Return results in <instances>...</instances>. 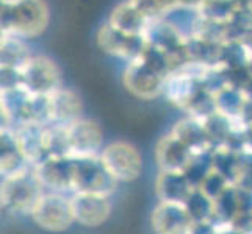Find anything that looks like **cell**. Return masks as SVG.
Returning <instances> with one entry per match:
<instances>
[{"instance_id":"3","label":"cell","mask_w":252,"mask_h":234,"mask_svg":"<svg viewBox=\"0 0 252 234\" xmlns=\"http://www.w3.org/2000/svg\"><path fill=\"white\" fill-rule=\"evenodd\" d=\"M44 192L46 189L36 177L34 166H30L16 175L3 177L0 197L6 211L17 215H30Z\"/></svg>"},{"instance_id":"12","label":"cell","mask_w":252,"mask_h":234,"mask_svg":"<svg viewBox=\"0 0 252 234\" xmlns=\"http://www.w3.org/2000/svg\"><path fill=\"white\" fill-rule=\"evenodd\" d=\"M67 141L71 156H95L103 150L100 127L83 117L67 125Z\"/></svg>"},{"instance_id":"24","label":"cell","mask_w":252,"mask_h":234,"mask_svg":"<svg viewBox=\"0 0 252 234\" xmlns=\"http://www.w3.org/2000/svg\"><path fill=\"white\" fill-rule=\"evenodd\" d=\"M185 208L193 222L213 220L215 215V200L208 197L201 187H194L185 200Z\"/></svg>"},{"instance_id":"19","label":"cell","mask_w":252,"mask_h":234,"mask_svg":"<svg viewBox=\"0 0 252 234\" xmlns=\"http://www.w3.org/2000/svg\"><path fill=\"white\" fill-rule=\"evenodd\" d=\"M193 189L184 172L160 170V175L155 181V192L160 202L185 203Z\"/></svg>"},{"instance_id":"18","label":"cell","mask_w":252,"mask_h":234,"mask_svg":"<svg viewBox=\"0 0 252 234\" xmlns=\"http://www.w3.org/2000/svg\"><path fill=\"white\" fill-rule=\"evenodd\" d=\"M107 22L115 30L128 36H144L151 21L136 6H133L130 0H126L111 11Z\"/></svg>"},{"instance_id":"1","label":"cell","mask_w":252,"mask_h":234,"mask_svg":"<svg viewBox=\"0 0 252 234\" xmlns=\"http://www.w3.org/2000/svg\"><path fill=\"white\" fill-rule=\"evenodd\" d=\"M176 71V66L163 52L146 42V47L136 58L128 61L123 74L126 89L143 100L157 99L163 95L168 77Z\"/></svg>"},{"instance_id":"4","label":"cell","mask_w":252,"mask_h":234,"mask_svg":"<svg viewBox=\"0 0 252 234\" xmlns=\"http://www.w3.org/2000/svg\"><path fill=\"white\" fill-rule=\"evenodd\" d=\"M119 181L111 175L100 155L74 156V192L111 195Z\"/></svg>"},{"instance_id":"30","label":"cell","mask_w":252,"mask_h":234,"mask_svg":"<svg viewBox=\"0 0 252 234\" xmlns=\"http://www.w3.org/2000/svg\"><path fill=\"white\" fill-rule=\"evenodd\" d=\"M218 234H245V233H241L240 230L233 228L232 225H220Z\"/></svg>"},{"instance_id":"20","label":"cell","mask_w":252,"mask_h":234,"mask_svg":"<svg viewBox=\"0 0 252 234\" xmlns=\"http://www.w3.org/2000/svg\"><path fill=\"white\" fill-rule=\"evenodd\" d=\"M136 6L147 19H163L169 13H176L179 10H187V8H193L197 10L205 0H130Z\"/></svg>"},{"instance_id":"29","label":"cell","mask_w":252,"mask_h":234,"mask_svg":"<svg viewBox=\"0 0 252 234\" xmlns=\"http://www.w3.org/2000/svg\"><path fill=\"white\" fill-rule=\"evenodd\" d=\"M220 225L213 220H202V222H193L191 225L189 234H218Z\"/></svg>"},{"instance_id":"11","label":"cell","mask_w":252,"mask_h":234,"mask_svg":"<svg viewBox=\"0 0 252 234\" xmlns=\"http://www.w3.org/2000/svg\"><path fill=\"white\" fill-rule=\"evenodd\" d=\"M193 219L184 203L158 202L151 215V227L155 234H189Z\"/></svg>"},{"instance_id":"17","label":"cell","mask_w":252,"mask_h":234,"mask_svg":"<svg viewBox=\"0 0 252 234\" xmlns=\"http://www.w3.org/2000/svg\"><path fill=\"white\" fill-rule=\"evenodd\" d=\"M30 166L32 164L25 158L14 130L2 128V134H0V172H2V177L16 175Z\"/></svg>"},{"instance_id":"9","label":"cell","mask_w":252,"mask_h":234,"mask_svg":"<svg viewBox=\"0 0 252 234\" xmlns=\"http://www.w3.org/2000/svg\"><path fill=\"white\" fill-rule=\"evenodd\" d=\"M95 41L105 53L126 59L127 63L136 58L146 47L144 36H128L115 30L108 22L102 24V27L97 30Z\"/></svg>"},{"instance_id":"5","label":"cell","mask_w":252,"mask_h":234,"mask_svg":"<svg viewBox=\"0 0 252 234\" xmlns=\"http://www.w3.org/2000/svg\"><path fill=\"white\" fill-rule=\"evenodd\" d=\"M17 86L36 97H49L63 86L62 72L50 58L42 55L32 56L17 71Z\"/></svg>"},{"instance_id":"15","label":"cell","mask_w":252,"mask_h":234,"mask_svg":"<svg viewBox=\"0 0 252 234\" xmlns=\"http://www.w3.org/2000/svg\"><path fill=\"white\" fill-rule=\"evenodd\" d=\"M194 155L196 153L191 152L172 133L163 136L155 149V159L158 162L160 170L169 172H184Z\"/></svg>"},{"instance_id":"14","label":"cell","mask_w":252,"mask_h":234,"mask_svg":"<svg viewBox=\"0 0 252 234\" xmlns=\"http://www.w3.org/2000/svg\"><path fill=\"white\" fill-rule=\"evenodd\" d=\"M46 125L47 124L27 122L13 128L25 158L32 166H38L49 158L46 150Z\"/></svg>"},{"instance_id":"10","label":"cell","mask_w":252,"mask_h":234,"mask_svg":"<svg viewBox=\"0 0 252 234\" xmlns=\"http://www.w3.org/2000/svg\"><path fill=\"white\" fill-rule=\"evenodd\" d=\"M72 208L75 222L85 228H97L111 215L110 195L74 192Z\"/></svg>"},{"instance_id":"27","label":"cell","mask_w":252,"mask_h":234,"mask_svg":"<svg viewBox=\"0 0 252 234\" xmlns=\"http://www.w3.org/2000/svg\"><path fill=\"white\" fill-rule=\"evenodd\" d=\"M229 186H232L230 181L225 178L222 173H220L218 170H212L210 173L207 175V178L204 180V183L201 184V189L204 190V192L210 197V198H218L225 189H227Z\"/></svg>"},{"instance_id":"8","label":"cell","mask_w":252,"mask_h":234,"mask_svg":"<svg viewBox=\"0 0 252 234\" xmlns=\"http://www.w3.org/2000/svg\"><path fill=\"white\" fill-rule=\"evenodd\" d=\"M41 184L50 192H74V156H50L34 166Z\"/></svg>"},{"instance_id":"26","label":"cell","mask_w":252,"mask_h":234,"mask_svg":"<svg viewBox=\"0 0 252 234\" xmlns=\"http://www.w3.org/2000/svg\"><path fill=\"white\" fill-rule=\"evenodd\" d=\"M213 170V161H212V150L204 153H196L193 159L189 161L184 173L187 175L188 181L193 187H201L207 175Z\"/></svg>"},{"instance_id":"22","label":"cell","mask_w":252,"mask_h":234,"mask_svg":"<svg viewBox=\"0 0 252 234\" xmlns=\"http://www.w3.org/2000/svg\"><path fill=\"white\" fill-rule=\"evenodd\" d=\"M241 155L243 152H235L229 147H215L212 150V161L213 169L227 178L232 184L237 183L240 166H241Z\"/></svg>"},{"instance_id":"2","label":"cell","mask_w":252,"mask_h":234,"mask_svg":"<svg viewBox=\"0 0 252 234\" xmlns=\"http://www.w3.org/2000/svg\"><path fill=\"white\" fill-rule=\"evenodd\" d=\"M49 21L46 0H2V34L33 39L46 31Z\"/></svg>"},{"instance_id":"21","label":"cell","mask_w":252,"mask_h":234,"mask_svg":"<svg viewBox=\"0 0 252 234\" xmlns=\"http://www.w3.org/2000/svg\"><path fill=\"white\" fill-rule=\"evenodd\" d=\"M0 55H2V69L5 71H14L19 69L33 56L30 49L25 44V39L2 34V44H0Z\"/></svg>"},{"instance_id":"25","label":"cell","mask_w":252,"mask_h":234,"mask_svg":"<svg viewBox=\"0 0 252 234\" xmlns=\"http://www.w3.org/2000/svg\"><path fill=\"white\" fill-rule=\"evenodd\" d=\"M46 150L50 156H71L67 141V125H46Z\"/></svg>"},{"instance_id":"7","label":"cell","mask_w":252,"mask_h":234,"mask_svg":"<svg viewBox=\"0 0 252 234\" xmlns=\"http://www.w3.org/2000/svg\"><path fill=\"white\" fill-rule=\"evenodd\" d=\"M100 158L110 173L119 183H130L140 178L143 172V156L135 145L116 141L100 152Z\"/></svg>"},{"instance_id":"16","label":"cell","mask_w":252,"mask_h":234,"mask_svg":"<svg viewBox=\"0 0 252 234\" xmlns=\"http://www.w3.org/2000/svg\"><path fill=\"white\" fill-rule=\"evenodd\" d=\"M171 133L179 141L184 142L193 153H204L208 150H213V144L210 141V136L207 133V128L202 119L187 116L174 125Z\"/></svg>"},{"instance_id":"23","label":"cell","mask_w":252,"mask_h":234,"mask_svg":"<svg viewBox=\"0 0 252 234\" xmlns=\"http://www.w3.org/2000/svg\"><path fill=\"white\" fill-rule=\"evenodd\" d=\"M238 212H240L238 189L235 184H232L218 198H215L213 222H216L218 225H230L232 220L238 215Z\"/></svg>"},{"instance_id":"13","label":"cell","mask_w":252,"mask_h":234,"mask_svg":"<svg viewBox=\"0 0 252 234\" xmlns=\"http://www.w3.org/2000/svg\"><path fill=\"white\" fill-rule=\"evenodd\" d=\"M82 99L75 91L69 88H60L47 97V116L49 124L69 125L82 119Z\"/></svg>"},{"instance_id":"28","label":"cell","mask_w":252,"mask_h":234,"mask_svg":"<svg viewBox=\"0 0 252 234\" xmlns=\"http://www.w3.org/2000/svg\"><path fill=\"white\" fill-rule=\"evenodd\" d=\"M233 6L237 11L235 22H252V0H233Z\"/></svg>"},{"instance_id":"6","label":"cell","mask_w":252,"mask_h":234,"mask_svg":"<svg viewBox=\"0 0 252 234\" xmlns=\"http://www.w3.org/2000/svg\"><path fill=\"white\" fill-rule=\"evenodd\" d=\"M32 220L41 230L50 233H63L75 223L72 197L62 192L46 190L30 214Z\"/></svg>"}]
</instances>
